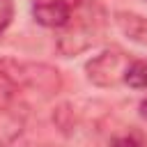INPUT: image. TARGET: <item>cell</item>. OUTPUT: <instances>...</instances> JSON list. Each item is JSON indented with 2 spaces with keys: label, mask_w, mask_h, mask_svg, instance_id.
Here are the masks:
<instances>
[{
  "label": "cell",
  "mask_w": 147,
  "mask_h": 147,
  "mask_svg": "<svg viewBox=\"0 0 147 147\" xmlns=\"http://www.w3.org/2000/svg\"><path fill=\"white\" fill-rule=\"evenodd\" d=\"M106 28V9L96 0H76L67 25L57 32L55 48L60 55L71 57L92 48Z\"/></svg>",
  "instance_id": "cell-1"
},
{
  "label": "cell",
  "mask_w": 147,
  "mask_h": 147,
  "mask_svg": "<svg viewBox=\"0 0 147 147\" xmlns=\"http://www.w3.org/2000/svg\"><path fill=\"white\" fill-rule=\"evenodd\" d=\"M0 74H5L18 90H37V92H55L62 85L60 71L48 64L37 62H18V60H0Z\"/></svg>",
  "instance_id": "cell-2"
},
{
  "label": "cell",
  "mask_w": 147,
  "mask_h": 147,
  "mask_svg": "<svg viewBox=\"0 0 147 147\" xmlns=\"http://www.w3.org/2000/svg\"><path fill=\"white\" fill-rule=\"evenodd\" d=\"M131 62L133 60L122 48H106L85 62V74H87V80L96 87H115L124 83V76Z\"/></svg>",
  "instance_id": "cell-3"
},
{
  "label": "cell",
  "mask_w": 147,
  "mask_h": 147,
  "mask_svg": "<svg viewBox=\"0 0 147 147\" xmlns=\"http://www.w3.org/2000/svg\"><path fill=\"white\" fill-rule=\"evenodd\" d=\"M76 0H34L32 7V16L39 25L44 28H53V30H62L71 16Z\"/></svg>",
  "instance_id": "cell-4"
},
{
  "label": "cell",
  "mask_w": 147,
  "mask_h": 147,
  "mask_svg": "<svg viewBox=\"0 0 147 147\" xmlns=\"http://www.w3.org/2000/svg\"><path fill=\"white\" fill-rule=\"evenodd\" d=\"M115 23L126 39L147 46V18L145 16L136 11H115Z\"/></svg>",
  "instance_id": "cell-5"
},
{
  "label": "cell",
  "mask_w": 147,
  "mask_h": 147,
  "mask_svg": "<svg viewBox=\"0 0 147 147\" xmlns=\"http://www.w3.org/2000/svg\"><path fill=\"white\" fill-rule=\"evenodd\" d=\"M124 83L133 90H147V60H133L124 76Z\"/></svg>",
  "instance_id": "cell-6"
},
{
  "label": "cell",
  "mask_w": 147,
  "mask_h": 147,
  "mask_svg": "<svg viewBox=\"0 0 147 147\" xmlns=\"http://www.w3.org/2000/svg\"><path fill=\"white\" fill-rule=\"evenodd\" d=\"M14 18V0H0V34L9 28Z\"/></svg>",
  "instance_id": "cell-7"
},
{
  "label": "cell",
  "mask_w": 147,
  "mask_h": 147,
  "mask_svg": "<svg viewBox=\"0 0 147 147\" xmlns=\"http://www.w3.org/2000/svg\"><path fill=\"white\" fill-rule=\"evenodd\" d=\"M108 147H142V142L136 140L133 136H117V138L110 140Z\"/></svg>",
  "instance_id": "cell-8"
},
{
  "label": "cell",
  "mask_w": 147,
  "mask_h": 147,
  "mask_svg": "<svg viewBox=\"0 0 147 147\" xmlns=\"http://www.w3.org/2000/svg\"><path fill=\"white\" fill-rule=\"evenodd\" d=\"M140 117L147 122V99H142V101H140Z\"/></svg>",
  "instance_id": "cell-9"
}]
</instances>
